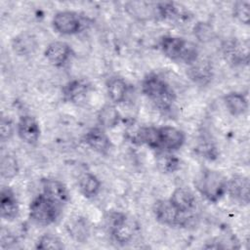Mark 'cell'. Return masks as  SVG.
Masks as SVG:
<instances>
[{
	"mask_svg": "<svg viewBox=\"0 0 250 250\" xmlns=\"http://www.w3.org/2000/svg\"><path fill=\"white\" fill-rule=\"evenodd\" d=\"M227 178L219 171L203 168L194 178V187L208 201L217 202L227 193Z\"/></svg>",
	"mask_w": 250,
	"mask_h": 250,
	"instance_id": "1",
	"label": "cell"
},
{
	"mask_svg": "<svg viewBox=\"0 0 250 250\" xmlns=\"http://www.w3.org/2000/svg\"><path fill=\"white\" fill-rule=\"evenodd\" d=\"M142 92L157 107L163 110L169 109L175 101V93L170 85L155 73H150L144 78Z\"/></svg>",
	"mask_w": 250,
	"mask_h": 250,
	"instance_id": "2",
	"label": "cell"
},
{
	"mask_svg": "<svg viewBox=\"0 0 250 250\" xmlns=\"http://www.w3.org/2000/svg\"><path fill=\"white\" fill-rule=\"evenodd\" d=\"M159 45L164 56L174 62H182L189 65L198 59L197 47L182 37L163 36Z\"/></svg>",
	"mask_w": 250,
	"mask_h": 250,
	"instance_id": "3",
	"label": "cell"
},
{
	"mask_svg": "<svg viewBox=\"0 0 250 250\" xmlns=\"http://www.w3.org/2000/svg\"><path fill=\"white\" fill-rule=\"evenodd\" d=\"M60 213V204L44 193L35 196L29 204V217L39 226H49L57 220Z\"/></svg>",
	"mask_w": 250,
	"mask_h": 250,
	"instance_id": "4",
	"label": "cell"
},
{
	"mask_svg": "<svg viewBox=\"0 0 250 250\" xmlns=\"http://www.w3.org/2000/svg\"><path fill=\"white\" fill-rule=\"evenodd\" d=\"M152 212L157 222L169 227L184 226L187 221L186 214L179 212L169 199H159L154 202Z\"/></svg>",
	"mask_w": 250,
	"mask_h": 250,
	"instance_id": "5",
	"label": "cell"
},
{
	"mask_svg": "<svg viewBox=\"0 0 250 250\" xmlns=\"http://www.w3.org/2000/svg\"><path fill=\"white\" fill-rule=\"evenodd\" d=\"M135 225L123 213H113L110 216V232L112 238L120 245L129 243L135 233Z\"/></svg>",
	"mask_w": 250,
	"mask_h": 250,
	"instance_id": "6",
	"label": "cell"
},
{
	"mask_svg": "<svg viewBox=\"0 0 250 250\" xmlns=\"http://www.w3.org/2000/svg\"><path fill=\"white\" fill-rule=\"evenodd\" d=\"M54 29L62 35H72L81 31L83 21L81 17L72 11H61L52 20Z\"/></svg>",
	"mask_w": 250,
	"mask_h": 250,
	"instance_id": "7",
	"label": "cell"
},
{
	"mask_svg": "<svg viewBox=\"0 0 250 250\" xmlns=\"http://www.w3.org/2000/svg\"><path fill=\"white\" fill-rule=\"evenodd\" d=\"M159 149L164 152H172L181 148L186 141L184 131L174 126L166 125L158 128Z\"/></svg>",
	"mask_w": 250,
	"mask_h": 250,
	"instance_id": "8",
	"label": "cell"
},
{
	"mask_svg": "<svg viewBox=\"0 0 250 250\" xmlns=\"http://www.w3.org/2000/svg\"><path fill=\"white\" fill-rule=\"evenodd\" d=\"M73 52L69 44L63 41H54L50 43L44 51L47 61L54 66L64 65L72 56Z\"/></svg>",
	"mask_w": 250,
	"mask_h": 250,
	"instance_id": "9",
	"label": "cell"
},
{
	"mask_svg": "<svg viewBox=\"0 0 250 250\" xmlns=\"http://www.w3.org/2000/svg\"><path fill=\"white\" fill-rule=\"evenodd\" d=\"M83 142L101 154H106L112 147V143L107 134L104 132V128L94 127L91 128L83 138Z\"/></svg>",
	"mask_w": 250,
	"mask_h": 250,
	"instance_id": "10",
	"label": "cell"
},
{
	"mask_svg": "<svg viewBox=\"0 0 250 250\" xmlns=\"http://www.w3.org/2000/svg\"><path fill=\"white\" fill-rule=\"evenodd\" d=\"M40 132V126L33 116L22 115L17 124L19 138L28 145H34L38 142Z\"/></svg>",
	"mask_w": 250,
	"mask_h": 250,
	"instance_id": "11",
	"label": "cell"
},
{
	"mask_svg": "<svg viewBox=\"0 0 250 250\" xmlns=\"http://www.w3.org/2000/svg\"><path fill=\"white\" fill-rule=\"evenodd\" d=\"M249 180L245 176L235 175L228 180L227 193L235 201L248 204L249 203Z\"/></svg>",
	"mask_w": 250,
	"mask_h": 250,
	"instance_id": "12",
	"label": "cell"
},
{
	"mask_svg": "<svg viewBox=\"0 0 250 250\" xmlns=\"http://www.w3.org/2000/svg\"><path fill=\"white\" fill-rule=\"evenodd\" d=\"M169 201L179 212L186 215L193 211L196 206V198L193 192L189 188L184 187L175 188L170 195Z\"/></svg>",
	"mask_w": 250,
	"mask_h": 250,
	"instance_id": "13",
	"label": "cell"
},
{
	"mask_svg": "<svg viewBox=\"0 0 250 250\" xmlns=\"http://www.w3.org/2000/svg\"><path fill=\"white\" fill-rule=\"evenodd\" d=\"M41 185L43 193L58 204H65L68 201V190L65 185L60 180L54 178H44L41 180Z\"/></svg>",
	"mask_w": 250,
	"mask_h": 250,
	"instance_id": "14",
	"label": "cell"
},
{
	"mask_svg": "<svg viewBox=\"0 0 250 250\" xmlns=\"http://www.w3.org/2000/svg\"><path fill=\"white\" fill-rule=\"evenodd\" d=\"M19 211V203L14 191L8 187L2 188L0 192L1 217L7 221H12L18 217Z\"/></svg>",
	"mask_w": 250,
	"mask_h": 250,
	"instance_id": "15",
	"label": "cell"
},
{
	"mask_svg": "<svg viewBox=\"0 0 250 250\" xmlns=\"http://www.w3.org/2000/svg\"><path fill=\"white\" fill-rule=\"evenodd\" d=\"M91 90V84L85 79H74L65 84L62 88L64 99L70 103L83 101Z\"/></svg>",
	"mask_w": 250,
	"mask_h": 250,
	"instance_id": "16",
	"label": "cell"
},
{
	"mask_svg": "<svg viewBox=\"0 0 250 250\" xmlns=\"http://www.w3.org/2000/svg\"><path fill=\"white\" fill-rule=\"evenodd\" d=\"M106 92L109 100L114 104H118L125 101L128 94V85L123 78L113 76L106 82Z\"/></svg>",
	"mask_w": 250,
	"mask_h": 250,
	"instance_id": "17",
	"label": "cell"
},
{
	"mask_svg": "<svg viewBox=\"0 0 250 250\" xmlns=\"http://www.w3.org/2000/svg\"><path fill=\"white\" fill-rule=\"evenodd\" d=\"M188 76L191 80L198 84H206L212 78V66L209 62L197 59L189 64Z\"/></svg>",
	"mask_w": 250,
	"mask_h": 250,
	"instance_id": "18",
	"label": "cell"
},
{
	"mask_svg": "<svg viewBox=\"0 0 250 250\" xmlns=\"http://www.w3.org/2000/svg\"><path fill=\"white\" fill-rule=\"evenodd\" d=\"M224 102L229 112L233 116H240L247 111L248 102L240 92H229L224 97Z\"/></svg>",
	"mask_w": 250,
	"mask_h": 250,
	"instance_id": "19",
	"label": "cell"
},
{
	"mask_svg": "<svg viewBox=\"0 0 250 250\" xmlns=\"http://www.w3.org/2000/svg\"><path fill=\"white\" fill-rule=\"evenodd\" d=\"M224 55L226 60L229 63L241 64L243 62L247 63L248 61V47L241 45L239 42H230L224 47Z\"/></svg>",
	"mask_w": 250,
	"mask_h": 250,
	"instance_id": "20",
	"label": "cell"
},
{
	"mask_svg": "<svg viewBox=\"0 0 250 250\" xmlns=\"http://www.w3.org/2000/svg\"><path fill=\"white\" fill-rule=\"evenodd\" d=\"M80 192L86 198H93L101 190V182L98 177L92 173H84L78 181Z\"/></svg>",
	"mask_w": 250,
	"mask_h": 250,
	"instance_id": "21",
	"label": "cell"
},
{
	"mask_svg": "<svg viewBox=\"0 0 250 250\" xmlns=\"http://www.w3.org/2000/svg\"><path fill=\"white\" fill-rule=\"evenodd\" d=\"M98 120L102 128L112 129L119 124L121 116L115 105L105 104L99 110Z\"/></svg>",
	"mask_w": 250,
	"mask_h": 250,
	"instance_id": "22",
	"label": "cell"
},
{
	"mask_svg": "<svg viewBox=\"0 0 250 250\" xmlns=\"http://www.w3.org/2000/svg\"><path fill=\"white\" fill-rule=\"evenodd\" d=\"M12 47L15 53L20 56H25L33 52L36 47V41L32 35L21 33L13 39Z\"/></svg>",
	"mask_w": 250,
	"mask_h": 250,
	"instance_id": "23",
	"label": "cell"
},
{
	"mask_svg": "<svg viewBox=\"0 0 250 250\" xmlns=\"http://www.w3.org/2000/svg\"><path fill=\"white\" fill-rule=\"evenodd\" d=\"M136 139L139 141V143L144 144L152 149H159V138L157 127H141L137 132Z\"/></svg>",
	"mask_w": 250,
	"mask_h": 250,
	"instance_id": "24",
	"label": "cell"
},
{
	"mask_svg": "<svg viewBox=\"0 0 250 250\" xmlns=\"http://www.w3.org/2000/svg\"><path fill=\"white\" fill-rule=\"evenodd\" d=\"M19 171L20 166L15 155L8 153L1 157L0 173L3 179L12 180L19 174Z\"/></svg>",
	"mask_w": 250,
	"mask_h": 250,
	"instance_id": "25",
	"label": "cell"
},
{
	"mask_svg": "<svg viewBox=\"0 0 250 250\" xmlns=\"http://www.w3.org/2000/svg\"><path fill=\"white\" fill-rule=\"evenodd\" d=\"M63 247H64L63 243L60 239V237L52 233H45L42 236H40L35 245L36 249H41V250H46V249L61 250Z\"/></svg>",
	"mask_w": 250,
	"mask_h": 250,
	"instance_id": "26",
	"label": "cell"
},
{
	"mask_svg": "<svg viewBox=\"0 0 250 250\" xmlns=\"http://www.w3.org/2000/svg\"><path fill=\"white\" fill-rule=\"evenodd\" d=\"M166 152L159 155L158 159V166L165 173H173L180 168V160L175 155Z\"/></svg>",
	"mask_w": 250,
	"mask_h": 250,
	"instance_id": "27",
	"label": "cell"
},
{
	"mask_svg": "<svg viewBox=\"0 0 250 250\" xmlns=\"http://www.w3.org/2000/svg\"><path fill=\"white\" fill-rule=\"evenodd\" d=\"M233 16L242 23L248 24L250 20V3L238 1L233 5Z\"/></svg>",
	"mask_w": 250,
	"mask_h": 250,
	"instance_id": "28",
	"label": "cell"
},
{
	"mask_svg": "<svg viewBox=\"0 0 250 250\" xmlns=\"http://www.w3.org/2000/svg\"><path fill=\"white\" fill-rule=\"evenodd\" d=\"M15 132V126L12 119L8 116H3L0 121V138L2 142L9 141Z\"/></svg>",
	"mask_w": 250,
	"mask_h": 250,
	"instance_id": "29",
	"label": "cell"
},
{
	"mask_svg": "<svg viewBox=\"0 0 250 250\" xmlns=\"http://www.w3.org/2000/svg\"><path fill=\"white\" fill-rule=\"evenodd\" d=\"M69 228V233L73 238H75L78 241H85L87 239V236L89 234L88 227L85 223L82 222H75Z\"/></svg>",
	"mask_w": 250,
	"mask_h": 250,
	"instance_id": "30",
	"label": "cell"
},
{
	"mask_svg": "<svg viewBox=\"0 0 250 250\" xmlns=\"http://www.w3.org/2000/svg\"><path fill=\"white\" fill-rule=\"evenodd\" d=\"M212 28L206 22H198L194 26V35L201 41L210 40L212 37Z\"/></svg>",
	"mask_w": 250,
	"mask_h": 250,
	"instance_id": "31",
	"label": "cell"
}]
</instances>
